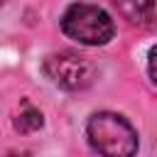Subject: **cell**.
I'll return each instance as SVG.
<instances>
[{"label":"cell","mask_w":157,"mask_h":157,"mask_svg":"<svg viewBox=\"0 0 157 157\" xmlns=\"http://www.w3.org/2000/svg\"><path fill=\"white\" fill-rule=\"evenodd\" d=\"M86 137L101 157H135L140 145L135 128L110 110H98L88 118Z\"/></svg>","instance_id":"6da1fadb"},{"label":"cell","mask_w":157,"mask_h":157,"mask_svg":"<svg viewBox=\"0 0 157 157\" xmlns=\"http://www.w3.org/2000/svg\"><path fill=\"white\" fill-rule=\"evenodd\" d=\"M61 29L66 37L88 44V47H101L108 44L115 34V22L113 17L91 2H74L66 7L61 15Z\"/></svg>","instance_id":"7a4b0ae2"},{"label":"cell","mask_w":157,"mask_h":157,"mask_svg":"<svg viewBox=\"0 0 157 157\" xmlns=\"http://www.w3.org/2000/svg\"><path fill=\"white\" fill-rule=\"evenodd\" d=\"M44 74L66 91H81L93 83L96 66L88 56L76 52H56L44 59Z\"/></svg>","instance_id":"3957f363"},{"label":"cell","mask_w":157,"mask_h":157,"mask_svg":"<svg viewBox=\"0 0 157 157\" xmlns=\"http://www.w3.org/2000/svg\"><path fill=\"white\" fill-rule=\"evenodd\" d=\"M113 5L128 22L157 29V0H113Z\"/></svg>","instance_id":"277c9868"},{"label":"cell","mask_w":157,"mask_h":157,"mask_svg":"<svg viewBox=\"0 0 157 157\" xmlns=\"http://www.w3.org/2000/svg\"><path fill=\"white\" fill-rule=\"evenodd\" d=\"M44 125V118H42V113L37 110V108H25V110H20V115H17V120H15V128L20 130V132H34V130H39Z\"/></svg>","instance_id":"5b68a950"},{"label":"cell","mask_w":157,"mask_h":157,"mask_svg":"<svg viewBox=\"0 0 157 157\" xmlns=\"http://www.w3.org/2000/svg\"><path fill=\"white\" fill-rule=\"evenodd\" d=\"M147 71H150V78L157 83V44L150 49V54H147Z\"/></svg>","instance_id":"8992f818"}]
</instances>
